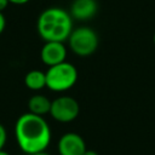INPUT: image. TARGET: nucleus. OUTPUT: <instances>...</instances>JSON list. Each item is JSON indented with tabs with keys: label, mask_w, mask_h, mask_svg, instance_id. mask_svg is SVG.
Here are the masks:
<instances>
[{
	"label": "nucleus",
	"mask_w": 155,
	"mask_h": 155,
	"mask_svg": "<svg viewBox=\"0 0 155 155\" xmlns=\"http://www.w3.org/2000/svg\"><path fill=\"white\" fill-rule=\"evenodd\" d=\"M15 136L21 150L30 155L46 150L51 142V128L44 116L28 111L17 119Z\"/></svg>",
	"instance_id": "1"
},
{
	"label": "nucleus",
	"mask_w": 155,
	"mask_h": 155,
	"mask_svg": "<svg viewBox=\"0 0 155 155\" xmlns=\"http://www.w3.org/2000/svg\"><path fill=\"white\" fill-rule=\"evenodd\" d=\"M36 29L45 42H64L73 31V18L69 12L61 7H48L40 13Z\"/></svg>",
	"instance_id": "2"
},
{
	"label": "nucleus",
	"mask_w": 155,
	"mask_h": 155,
	"mask_svg": "<svg viewBox=\"0 0 155 155\" xmlns=\"http://www.w3.org/2000/svg\"><path fill=\"white\" fill-rule=\"evenodd\" d=\"M45 74H46V87L53 92L68 91L78 81V70L69 62H63L48 67Z\"/></svg>",
	"instance_id": "3"
},
{
	"label": "nucleus",
	"mask_w": 155,
	"mask_h": 155,
	"mask_svg": "<svg viewBox=\"0 0 155 155\" xmlns=\"http://www.w3.org/2000/svg\"><path fill=\"white\" fill-rule=\"evenodd\" d=\"M69 47L70 50L80 56V57H87L96 52L98 48L99 39L97 33L90 28V27H79L76 29H73L71 34L68 38Z\"/></svg>",
	"instance_id": "4"
},
{
	"label": "nucleus",
	"mask_w": 155,
	"mask_h": 155,
	"mask_svg": "<svg viewBox=\"0 0 155 155\" xmlns=\"http://www.w3.org/2000/svg\"><path fill=\"white\" fill-rule=\"evenodd\" d=\"M79 102L70 96H62L52 101L50 115L59 122H70L79 116Z\"/></svg>",
	"instance_id": "5"
},
{
	"label": "nucleus",
	"mask_w": 155,
	"mask_h": 155,
	"mask_svg": "<svg viewBox=\"0 0 155 155\" xmlns=\"http://www.w3.org/2000/svg\"><path fill=\"white\" fill-rule=\"evenodd\" d=\"M57 149L59 155H84L87 150L84 138L75 132L64 133L58 140Z\"/></svg>",
	"instance_id": "6"
},
{
	"label": "nucleus",
	"mask_w": 155,
	"mask_h": 155,
	"mask_svg": "<svg viewBox=\"0 0 155 155\" xmlns=\"http://www.w3.org/2000/svg\"><path fill=\"white\" fill-rule=\"evenodd\" d=\"M67 48L64 42L58 41H46L40 51V58L44 64L47 67H52L59 63L65 62Z\"/></svg>",
	"instance_id": "7"
},
{
	"label": "nucleus",
	"mask_w": 155,
	"mask_h": 155,
	"mask_svg": "<svg viewBox=\"0 0 155 155\" xmlns=\"http://www.w3.org/2000/svg\"><path fill=\"white\" fill-rule=\"evenodd\" d=\"M98 12V2L96 0H74L70 6V16L78 21H87L93 18Z\"/></svg>",
	"instance_id": "8"
},
{
	"label": "nucleus",
	"mask_w": 155,
	"mask_h": 155,
	"mask_svg": "<svg viewBox=\"0 0 155 155\" xmlns=\"http://www.w3.org/2000/svg\"><path fill=\"white\" fill-rule=\"evenodd\" d=\"M51 103H52V101H50L46 96H44V94H34L28 101V110L31 114H35V115H39V116H44L46 114H50Z\"/></svg>",
	"instance_id": "9"
},
{
	"label": "nucleus",
	"mask_w": 155,
	"mask_h": 155,
	"mask_svg": "<svg viewBox=\"0 0 155 155\" xmlns=\"http://www.w3.org/2000/svg\"><path fill=\"white\" fill-rule=\"evenodd\" d=\"M25 86L31 91H40L46 87V74L41 70H30L24 76Z\"/></svg>",
	"instance_id": "10"
},
{
	"label": "nucleus",
	"mask_w": 155,
	"mask_h": 155,
	"mask_svg": "<svg viewBox=\"0 0 155 155\" xmlns=\"http://www.w3.org/2000/svg\"><path fill=\"white\" fill-rule=\"evenodd\" d=\"M6 140H7V132H6V128L2 124H0V150L4 149V145L6 144Z\"/></svg>",
	"instance_id": "11"
},
{
	"label": "nucleus",
	"mask_w": 155,
	"mask_h": 155,
	"mask_svg": "<svg viewBox=\"0 0 155 155\" xmlns=\"http://www.w3.org/2000/svg\"><path fill=\"white\" fill-rule=\"evenodd\" d=\"M5 27H6V19H5V16L2 15V12H0V35L5 30Z\"/></svg>",
	"instance_id": "12"
},
{
	"label": "nucleus",
	"mask_w": 155,
	"mask_h": 155,
	"mask_svg": "<svg viewBox=\"0 0 155 155\" xmlns=\"http://www.w3.org/2000/svg\"><path fill=\"white\" fill-rule=\"evenodd\" d=\"M8 4H10L8 0H0V12H2L8 6Z\"/></svg>",
	"instance_id": "13"
},
{
	"label": "nucleus",
	"mask_w": 155,
	"mask_h": 155,
	"mask_svg": "<svg viewBox=\"0 0 155 155\" xmlns=\"http://www.w3.org/2000/svg\"><path fill=\"white\" fill-rule=\"evenodd\" d=\"M8 1L10 4H15V5H24L30 0H8Z\"/></svg>",
	"instance_id": "14"
},
{
	"label": "nucleus",
	"mask_w": 155,
	"mask_h": 155,
	"mask_svg": "<svg viewBox=\"0 0 155 155\" xmlns=\"http://www.w3.org/2000/svg\"><path fill=\"white\" fill-rule=\"evenodd\" d=\"M84 155H99L97 151H94V150H92V149H87L86 151H85V154Z\"/></svg>",
	"instance_id": "15"
},
{
	"label": "nucleus",
	"mask_w": 155,
	"mask_h": 155,
	"mask_svg": "<svg viewBox=\"0 0 155 155\" xmlns=\"http://www.w3.org/2000/svg\"><path fill=\"white\" fill-rule=\"evenodd\" d=\"M30 155H51V154H48L47 151H39V153H34V154H30Z\"/></svg>",
	"instance_id": "16"
},
{
	"label": "nucleus",
	"mask_w": 155,
	"mask_h": 155,
	"mask_svg": "<svg viewBox=\"0 0 155 155\" xmlns=\"http://www.w3.org/2000/svg\"><path fill=\"white\" fill-rule=\"evenodd\" d=\"M0 155H11V154H10V153H7L6 150L1 149V150H0Z\"/></svg>",
	"instance_id": "17"
},
{
	"label": "nucleus",
	"mask_w": 155,
	"mask_h": 155,
	"mask_svg": "<svg viewBox=\"0 0 155 155\" xmlns=\"http://www.w3.org/2000/svg\"><path fill=\"white\" fill-rule=\"evenodd\" d=\"M153 41H154V45H155V33H154V36H153Z\"/></svg>",
	"instance_id": "18"
}]
</instances>
